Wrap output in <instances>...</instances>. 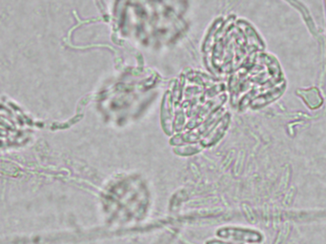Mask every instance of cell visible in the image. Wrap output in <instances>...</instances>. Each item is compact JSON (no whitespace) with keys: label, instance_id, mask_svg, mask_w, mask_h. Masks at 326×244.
Returning a JSON list of instances; mask_svg holds the SVG:
<instances>
[{"label":"cell","instance_id":"2","mask_svg":"<svg viewBox=\"0 0 326 244\" xmlns=\"http://www.w3.org/2000/svg\"><path fill=\"white\" fill-rule=\"evenodd\" d=\"M290 232H291V225L289 222H285L283 226V228H281L274 244H287V242L289 240V236H290Z\"/></svg>","mask_w":326,"mask_h":244},{"label":"cell","instance_id":"3","mask_svg":"<svg viewBox=\"0 0 326 244\" xmlns=\"http://www.w3.org/2000/svg\"><path fill=\"white\" fill-rule=\"evenodd\" d=\"M18 172V168L11 162L0 160V173L6 174H15Z\"/></svg>","mask_w":326,"mask_h":244},{"label":"cell","instance_id":"1","mask_svg":"<svg viewBox=\"0 0 326 244\" xmlns=\"http://www.w3.org/2000/svg\"><path fill=\"white\" fill-rule=\"evenodd\" d=\"M221 238L231 239L238 242L249 243V244H256L262 241V236L255 231L250 230H227L223 233H218Z\"/></svg>","mask_w":326,"mask_h":244},{"label":"cell","instance_id":"4","mask_svg":"<svg viewBox=\"0 0 326 244\" xmlns=\"http://www.w3.org/2000/svg\"><path fill=\"white\" fill-rule=\"evenodd\" d=\"M209 244H224V243H220V242H215V241H213V242H210V243H209Z\"/></svg>","mask_w":326,"mask_h":244}]
</instances>
